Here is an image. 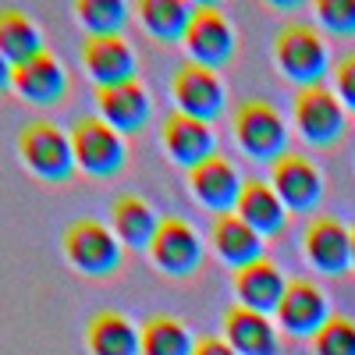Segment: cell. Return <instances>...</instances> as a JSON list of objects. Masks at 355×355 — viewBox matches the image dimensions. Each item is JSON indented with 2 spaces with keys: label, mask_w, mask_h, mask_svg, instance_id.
Returning a JSON list of instances; mask_svg holds the SVG:
<instances>
[{
  "label": "cell",
  "mask_w": 355,
  "mask_h": 355,
  "mask_svg": "<svg viewBox=\"0 0 355 355\" xmlns=\"http://www.w3.org/2000/svg\"><path fill=\"white\" fill-rule=\"evenodd\" d=\"M18 153L25 167L50 185H64L75 174V150L71 135L53 121H28L18 132Z\"/></svg>",
  "instance_id": "obj_1"
},
{
  "label": "cell",
  "mask_w": 355,
  "mask_h": 355,
  "mask_svg": "<svg viewBox=\"0 0 355 355\" xmlns=\"http://www.w3.org/2000/svg\"><path fill=\"white\" fill-rule=\"evenodd\" d=\"M71 150H75V167H82L93 178H114L128 164V150L121 132H114L103 117H78L71 125Z\"/></svg>",
  "instance_id": "obj_2"
},
{
  "label": "cell",
  "mask_w": 355,
  "mask_h": 355,
  "mask_svg": "<svg viewBox=\"0 0 355 355\" xmlns=\"http://www.w3.org/2000/svg\"><path fill=\"white\" fill-rule=\"evenodd\" d=\"M64 256L85 277H110L121 270V242L100 220H75L64 231Z\"/></svg>",
  "instance_id": "obj_3"
},
{
  "label": "cell",
  "mask_w": 355,
  "mask_h": 355,
  "mask_svg": "<svg viewBox=\"0 0 355 355\" xmlns=\"http://www.w3.org/2000/svg\"><path fill=\"white\" fill-rule=\"evenodd\" d=\"M274 53H277L281 71L291 82H299L302 89L320 85L323 71H327V50H323L320 33L309 25H284L277 33Z\"/></svg>",
  "instance_id": "obj_4"
},
{
  "label": "cell",
  "mask_w": 355,
  "mask_h": 355,
  "mask_svg": "<svg viewBox=\"0 0 355 355\" xmlns=\"http://www.w3.org/2000/svg\"><path fill=\"white\" fill-rule=\"evenodd\" d=\"M234 135H239L242 150L252 153L256 160L274 164L277 157H284V142H288L284 117L266 100H245L234 110Z\"/></svg>",
  "instance_id": "obj_5"
},
{
  "label": "cell",
  "mask_w": 355,
  "mask_h": 355,
  "mask_svg": "<svg viewBox=\"0 0 355 355\" xmlns=\"http://www.w3.org/2000/svg\"><path fill=\"white\" fill-rule=\"evenodd\" d=\"M295 121H299V132L313 146L327 150V146H338L345 135V103L331 89H323V82L309 85L295 100Z\"/></svg>",
  "instance_id": "obj_6"
},
{
  "label": "cell",
  "mask_w": 355,
  "mask_h": 355,
  "mask_svg": "<svg viewBox=\"0 0 355 355\" xmlns=\"http://www.w3.org/2000/svg\"><path fill=\"white\" fill-rule=\"evenodd\" d=\"M171 93L178 100V110L189 114V117H199V121H217L224 114V85L217 78L214 68H202L196 61L182 64L174 71V82H171Z\"/></svg>",
  "instance_id": "obj_7"
},
{
  "label": "cell",
  "mask_w": 355,
  "mask_h": 355,
  "mask_svg": "<svg viewBox=\"0 0 355 355\" xmlns=\"http://www.w3.org/2000/svg\"><path fill=\"white\" fill-rule=\"evenodd\" d=\"M82 64L96 89L135 82V53L125 36H89L82 43Z\"/></svg>",
  "instance_id": "obj_8"
},
{
  "label": "cell",
  "mask_w": 355,
  "mask_h": 355,
  "mask_svg": "<svg viewBox=\"0 0 355 355\" xmlns=\"http://www.w3.org/2000/svg\"><path fill=\"white\" fill-rule=\"evenodd\" d=\"M150 256H153V263L160 266L164 274H171V277H189L196 266H199V256H202L199 234L192 231L189 220L167 217V220H160V227H157V239H153V245H150Z\"/></svg>",
  "instance_id": "obj_9"
},
{
  "label": "cell",
  "mask_w": 355,
  "mask_h": 355,
  "mask_svg": "<svg viewBox=\"0 0 355 355\" xmlns=\"http://www.w3.org/2000/svg\"><path fill=\"white\" fill-rule=\"evenodd\" d=\"M185 46L196 57V64L220 68L234 53V33L217 8H196L192 21H189V33H185Z\"/></svg>",
  "instance_id": "obj_10"
},
{
  "label": "cell",
  "mask_w": 355,
  "mask_h": 355,
  "mask_svg": "<svg viewBox=\"0 0 355 355\" xmlns=\"http://www.w3.org/2000/svg\"><path fill=\"white\" fill-rule=\"evenodd\" d=\"M270 185L281 196V202L291 206V210H313L323 196L320 171L299 153H284L270 164Z\"/></svg>",
  "instance_id": "obj_11"
},
{
  "label": "cell",
  "mask_w": 355,
  "mask_h": 355,
  "mask_svg": "<svg viewBox=\"0 0 355 355\" xmlns=\"http://www.w3.org/2000/svg\"><path fill=\"white\" fill-rule=\"evenodd\" d=\"M15 93L25 103H36V107H57L64 103L68 96V71L61 68L53 53H40L33 61H25L15 68Z\"/></svg>",
  "instance_id": "obj_12"
},
{
  "label": "cell",
  "mask_w": 355,
  "mask_h": 355,
  "mask_svg": "<svg viewBox=\"0 0 355 355\" xmlns=\"http://www.w3.org/2000/svg\"><path fill=\"white\" fill-rule=\"evenodd\" d=\"M96 107L100 117L121 135H135L146 128L150 121V96L139 82H121V85H110V89H96Z\"/></svg>",
  "instance_id": "obj_13"
},
{
  "label": "cell",
  "mask_w": 355,
  "mask_h": 355,
  "mask_svg": "<svg viewBox=\"0 0 355 355\" xmlns=\"http://www.w3.org/2000/svg\"><path fill=\"white\" fill-rule=\"evenodd\" d=\"M164 146L174 164L182 167H199L202 160L214 157V128L199 121V117H189L182 110H171L164 121Z\"/></svg>",
  "instance_id": "obj_14"
},
{
  "label": "cell",
  "mask_w": 355,
  "mask_h": 355,
  "mask_svg": "<svg viewBox=\"0 0 355 355\" xmlns=\"http://www.w3.org/2000/svg\"><path fill=\"white\" fill-rule=\"evenodd\" d=\"M234 214H239L259 239H277L288 227V206L281 202L274 185H263L259 178L242 182V196L234 202Z\"/></svg>",
  "instance_id": "obj_15"
},
{
  "label": "cell",
  "mask_w": 355,
  "mask_h": 355,
  "mask_svg": "<svg viewBox=\"0 0 355 355\" xmlns=\"http://www.w3.org/2000/svg\"><path fill=\"white\" fill-rule=\"evenodd\" d=\"M277 320L288 334H316L323 323H327V299H323V291L313 288L309 281H291L284 299L277 306Z\"/></svg>",
  "instance_id": "obj_16"
},
{
  "label": "cell",
  "mask_w": 355,
  "mask_h": 355,
  "mask_svg": "<svg viewBox=\"0 0 355 355\" xmlns=\"http://www.w3.org/2000/svg\"><path fill=\"white\" fill-rule=\"evenodd\" d=\"M234 291L245 309H256V313H277L284 291H288V281L281 277V270L270 263V259H256L242 270H234Z\"/></svg>",
  "instance_id": "obj_17"
},
{
  "label": "cell",
  "mask_w": 355,
  "mask_h": 355,
  "mask_svg": "<svg viewBox=\"0 0 355 355\" xmlns=\"http://www.w3.org/2000/svg\"><path fill=\"white\" fill-rule=\"evenodd\" d=\"M306 252L323 274H341L352 259V234L334 217H313L306 227Z\"/></svg>",
  "instance_id": "obj_18"
},
{
  "label": "cell",
  "mask_w": 355,
  "mask_h": 355,
  "mask_svg": "<svg viewBox=\"0 0 355 355\" xmlns=\"http://www.w3.org/2000/svg\"><path fill=\"white\" fill-rule=\"evenodd\" d=\"M189 185L196 192V199L210 210H231L242 196V182H239V171H234L224 157H210L202 160L199 167L189 171Z\"/></svg>",
  "instance_id": "obj_19"
},
{
  "label": "cell",
  "mask_w": 355,
  "mask_h": 355,
  "mask_svg": "<svg viewBox=\"0 0 355 355\" xmlns=\"http://www.w3.org/2000/svg\"><path fill=\"white\" fill-rule=\"evenodd\" d=\"M224 331H227V345L239 355H277V334L270 320L256 309L231 306L224 313Z\"/></svg>",
  "instance_id": "obj_20"
},
{
  "label": "cell",
  "mask_w": 355,
  "mask_h": 355,
  "mask_svg": "<svg viewBox=\"0 0 355 355\" xmlns=\"http://www.w3.org/2000/svg\"><path fill=\"white\" fill-rule=\"evenodd\" d=\"M85 345L93 355H142V334L121 313H96L89 320Z\"/></svg>",
  "instance_id": "obj_21"
},
{
  "label": "cell",
  "mask_w": 355,
  "mask_h": 355,
  "mask_svg": "<svg viewBox=\"0 0 355 355\" xmlns=\"http://www.w3.org/2000/svg\"><path fill=\"white\" fill-rule=\"evenodd\" d=\"M40 53H43V33L36 28V21L18 8H0V57L11 68H18Z\"/></svg>",
  "instance_id": "obj_22"
},
{
  "label": "cell",
  "mask_w": 355,
  "mask_h": 355,
  "mask_svg": "<svg viewBox=\"0 0 355 355\" xmlns=\"http://www.w3.org/2000/svg\"><path fill=\"white\" fill-rule=\"evenodd\" d=\"M110 217H114V234L132 249H150L157 239V214L150 202H142L139 196H117L110 206Z\"/></svg>",
  "instance_id": "obj_23"
},
{
  "label": "cell",
  "mask_w": 355,
  "mask_h": 355,
  "mask_svg": "<svg viewBox=\"0 0 355 355\" xmlns=\"http://www.w3.org/2000/svg\"><path fill=\"white\" fill-rule=\"evenodd\" d=\"M214 245H217V252L234 266V270H242V266L263 259L259 234H256L239 214H220V217H217V224H214Z\"/></svg>",
  "instance_id": "obj_24"
},
{
  "label": "cell",
  "mask_w": 355,
  "mask_h": 355,
  "mask_svg": "<svg viewBox=\"0 0 355 355\" xmlns=\"http://www.w3.org/2000/svg\"><path fill=\"white\" fill-rule=\"evenodd\" d=\"M139 15H142L146 33L157 36V40H164V43L185 40L189 21H192V11H189L185 4H178V0H142Z\"/></svg>",
  "instance_id": "obj_25"
},
{
  "label": "cell",
  "mask_w": 355,
  "mask_h": 355,
  "mask_svg": "<svg viewBox=\"0 0 355 355\" xmlns=\"http://www.w3.org/2000/svg\"><path fill=\"white\" fill-rule=\"evenodd\" d=\"M192 338L182 320L153 316L142 327V355H192Z\"/></svg>",
  "instance_id": "obj_26"
},
{
  "label": "cell",
  "mask_w": 355,
  "mask_h": 355,
  "mask_svg": "<svg viewBox=\"0 0 355 355\" xmlns=\"http://www.w3.org/2000/svg\"><path fill=\"white\" fill-rule=\"evenodd\" d=\"M78 21L89 28V36H121L128 21V8L121 0H78Z\"/></svg>",
  "instance_id": "obj_27"
},
{
  "label": "cell",
  "mask_w": 355,
  "mask_h": 355,
  "mask_svg": "<svg viewBox=\"0 0 355 355\" xmlns=\"http://www.w3.org/2000/svg\"><path fill=\"white\" fill-rule=\"evenodd\" d=\"M313 345H316V355H355V320L331 316L313 334Z\"/></svg>",
  "instance_id": "obj_28"
},
{
  "label": "cell",
  "mask_w": 355,
  "mask_h": 355,
  "mask_svg": "<svg viewBox=\"0 0 355 355\" xmlns=\"http://www.w3.org/2000/svg\"><path fill=\"white\" fill-rule=\"evenodd\" d=\"M320 21L338 36H355V0H320L316 4Z\"/></svg>",
  "instance_id": "obj_29"
},
{
  "label": "cell",
  "mask_w": 355,
  "mask_h": 355,
  "mask_svg": "<svg viewBox=\"0 0 355 355\" xmlns=\"http://www.w3.org/2000/svg\"><path fill=\"white\" fill-rule=\"evenodd\" d=\"M334 85H338V100H341L348 110H355V53L345 57V61L338 64V71H334Z\"/></svg>",
  "instance_id": "obj_30"
},
{
  "label": "cell",
  "mask_w": 355,
  "mask_h": 355,
  "mask_svg": "<svg viewBox=\"0 0 355 355\" xmlns=\"http://www.w3.org/2000/svg\"><path fill=\"white\" fill-rule=\"evenodd\" d=\"M192 355H239V352H234L227 341H220V338H202V341H196Z\"/></svg>",
  "instance_id": "obj_31"
},
{
  "label": "cell",
  "mask_w": 355,
  "mask_h": 355,
  "mask_svg": "<svg viewBox=\"0 0 355 355\" xmlns=\"http://www.w3.org/2000/svg\"><path fill=\"white\" fill-rule=\"evenodd\" d=\"M8 89H15V68L4 61V57H0V96H4Z\"/></svg>",
  "instance_id": "obj_32"
},
{
  "label": "cell",
  "mask_w": 355,
  "mask_h": 355,
  "mask_svg": "<svg viewBox=\"0 0 355 355\" xmlns=\"http://www.w3.org/2000/svg\"><path fill=\"white\" fill-rule=\"evenodd\" d=\"M352 263H355V227H352Z\"/></svg>",
  "instance_id": "obj_33"
}]
</instances>
